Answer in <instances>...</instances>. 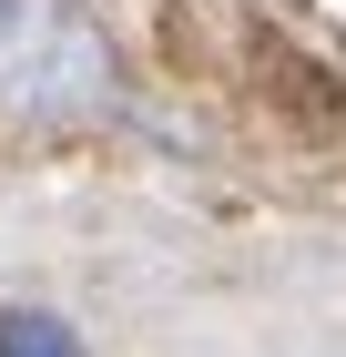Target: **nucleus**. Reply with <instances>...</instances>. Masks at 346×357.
<instances>
[{"instance_id":"1","label":"nucleus","mask_w":346,"mask_h":357,"mask_svg":"<svg viewBox=\"0 0 346 357\" xmlns=\"http://www.w3.org/2000/svg\"><path fill=\"white\" fill-rule=\"evenodd\" d=\"M112 102H123V72L81 0H0V112L10 123H102Z\"/></svg>"},{"instance_id":"2","label":"nucleus","mask_w":346,"mask_h":357,"mask_svg":"<svg viewBox=\"0 0 346 357\" xmlns=\"http://www.w3.org/2000/svg\"><path fill=\"white\" fill-rule=\"evenodd\" d=\"M0 357H81V337L41 306H21V317H0Z\"/></svg>"}]
</instances>
